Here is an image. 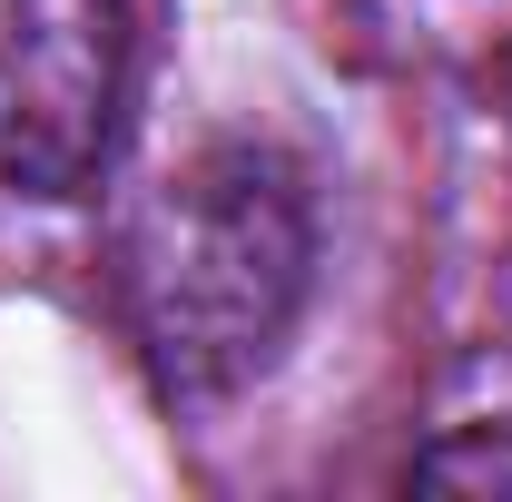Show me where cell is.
<instances>
[{"mask_svg":"<svg viewBox=\"0 0 512 502\" xmlns=\"http://www.w3.org/2000/svg\"><path fill=\"white\" fill-rule=\"evenodd\" d=\"M306 296H316V207L276 148L247 138L197 148L168 178H148L119 227L128 335L188 404L247 394L286 355Z\"/></svg>","mask_w":512,"mask_h":502,"instance_id":"1","label":"cell"},{"mask_svg":"<svg viewBox=\"0 0 512 502\" xmlns=\"http://www.w3.org/2000/svg\"><path fill=\"white\" fill-rule=\"evenodd\" d=\"M424 483H463V493H512V424H473V434H444L414 453Z\"/></svg>","mask_w":512,"mask_h":502,"instance_id":"3","label":"cell"},{"mask_svg":"<svg viewBox=\"0 0 512 502\" xmlns=\"http://www.w3.org/2000/svg\"><path fill=\"white\" fill-rule=\"evenodd\" d=\"M503 99H512V60H503Z\"/></svg>","mask_w":512,"mask_h":502,"instance_id":"4","label":"cell"},{"mask_svg":"<svg viewBox=\"0 0 512 502\" xmlns=\"http://www.w3.org/2000/svg\"><path fill=\"white\" fill-rule=\"evenodd\" d=\"M128 109V0H0V178L79 197Z\"/></svg>","mask_w":512,"mask_h":502,"instance_id":"2","label":"cell"}]
</instances>
